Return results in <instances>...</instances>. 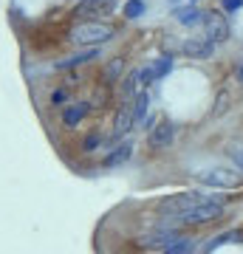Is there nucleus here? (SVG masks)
I'll return each instance as SVG.
<instances>
[{
	"mask_svg": "<svg viewBox=\"0 0 243 254\" xmlns=\"http://www.w3.org/2000/svg\"><path fill=\"white\" fill-rule=\"evenodd\" d=\"M192 249H195V243L192 240H175V243H170L167 249H164V254H192Z\"/></svg>",
	"mask_w": 243,
	"mask_h": 254,
	"instance_id": "dca6fc26",
	"label": "nucleus"
},
{
	"mask_svg": "<svg viewBox=\"0 0 243 254\" xmlns=\"http://www.w3.org/2000/svg\"><path fill=\"white\" fill-rule=\"evenodd\" d=\"M133 125H136V116H133V102H125V108L119 110L116 125H113V138L127 136V133L133 130Z\"/></svg>",
	"mask_w": 243,
	"mask_h": 254,
	"instance_id": "1a4fd4ad",
	"label": "nucleus"
},
{
	"mask_svg": "<svg viewBox=\"0 0 243 254\" xmlns=\"http://www.w3.org/2000/svg\"><path fill=\"white\" fill-rule=\"evenodd\" d=\"M201 26H204V31H207V37L209 40H212V43H226V40H229V31H232V28H229V20L224 17V14H221V11H204V17H201Z\"/></svg>",
	"mask_w": 243,
	"mask_h": 254,
	"instance_id": "39448f33",
	"label": "nucleus"
},
{
	"mask_svg": "<svg viewBox=\"0 0 243 254\" xmlns=\"http://www.w3.org/2000/svg\"><path fill=\"white\" fill-rule=\"evenodd\" d=\"M170 68H172V60H170V57H162L159 63H153V73H156V79L167 76V73H170Z\"/></svg>",
	"mask_w": 243,
	"mask_h": 254,
	"instance_id": "aec40b11",
	"label": "nucleus"
},
{
	"mask_svg": "<svg viewBox=\"0 0 243 254\" xmlns=\"http://www.w3.org/2000/svg\"><path fill=\"white\" fill-rule=\"evenodd\" d=\"M136 79H139V85H150V82L156 79L153 65H147V68H142V71H136Z\"/></svg>",
	"mask_w": 243,
	"mask_h": 254,
	"instance_id": "412c9836",
	"label": "nucleus"
},
{
	"mask_svg": "<svg viewBox=\"0 0 243 254\" xmlns=\"http://www.w3.org/2000/svg\"><path fill=\"white\" fill-rule=\"evenodd\" d=\"M125 71V63H122V57H116L113 63L105 68V73H102V79H105V85H110V82H116L119 79V73Z\"/></svg>",
	"mask_w": 243,
	"mask_h": 254,
	"instance_id": "2eb2a0df",
	"label": "nucleus"
},
{
	"mask_svg": "<svg viewBox=\"0 0 243 254\" xmlns=\"http://www.w3.org/2000/svg\"><path fill=\"white\" fill-rule=\"evenodd\" d=\"M147 108H150V96H147V91L136 93V99H133V116H136V125H144Z\"/></svg>",
	"mask_w": 243,
	"mask_h": 254,
	"instance_id": "ddd939ff",
	"label": "nucleus"
},
{
	"mask_svg": "<svg viewBox=\"0 0 243 254\" xmlns=\"http://www.w3.org/2000/svg\"><path fill=\"white\" fill-rule=\"evenodd\" d=\"M172 138H175V125H172L170 119H162V122H156L153 127H150V136H147V141L156 147V150H162V147H170Z\"/></svg>",
	"mask_w": 243,
	"mask_h": 254,
	"instance_id": "0eeeda50",
	"label": "nucleus"
},
{
	"mask_svg": "<svg viewBox=\"0 0 243 254\" xmlns=\"http://www.w3.org/2000/svg\"><path fill=\"white\" fill-rule=\"evenodd\" d=\"M235 76H238V82H241V85H243V60H241V63H238V71H235Z\"/></svg>",
	"mask_w": 243,
	"mask_h": 254,
	"instance_id": "a878e982",
	"label": "nucleus"
},
{
	"mask_svg": "<svg viewBox=\"0 0 243 254\" xmlns=\"http://www.w3.org/2000/svg\"><path fill=\"white\" fill-rule=\"evenodd\" d=\"M201 14L195 6H181V9H175V20H178L181 26H195V23H201Z\"/></svg>",
	"mask_w": 243,
	"mask_h": 254,
	"instance_id": "f8f14e48",
	"label": "nucleus"
},
{
	"mask_svg": "<svg viewBox=\"0 0 243 254\" xmlns=\"http://www.w3.org/2000/svg\"><path fill=\"white\" fill-rule=\"evenodd\" d=\"M224 9H226V11H238V9H243V0H224Z\"/></svg>",
	"mask_w": 243,
	"mask_h": 254,
	"instance_id": "5701e85b",
	"label": "nucleus"
},
{
	"mask_svg": "<svg viewBox=\"0 0 243 254\" xmlns=\"http://www.w3.org/2000/svg\"><path fill=\"white\" fill-rule=\"evenodd\" d=\"M113 26L110 23H102V20H80L77 26L71 28V40L77 46H88V48H96L102 43L113 40Z\"/></svg>",
	"mask_w": 243,
	"mask_h": 254,
	"instance_id": "f257e3e1",
	"label": "nucleus"
},
{
	"mask_svg": "<svg viewBox=\"0 0 243 254\" xmlns=\"http://www.w3.org/2000/svg\"><path fill=\"white\" fill-rule=\"evenodd\" d=\"M226 102H229V96H226V91H224L221 96H218V108L212 110V116H221V113H224V110H226Z\"/></svg>",
	"mask_w": 243,
	"mask_h": 254,
	"instance_id": "4be33fe9",
	"label": "nucleus"
},
{
	"mask_svg": "<svg viewBox=\"0 0 243 254\" xmlns=\"http://www.w3.org/2000/svg\"><path fill=\"white\" fill-rule=\"evenodd\" d=\"M212 200H224L218 195H207V192H181V195H172L162 203V215H170V218H178L184 212L195 206H204V203H212Z\"/></svg>",
	"mask_w": 243,
	"mask_h": 254,
	"instance_id": "f03ea898",
	"label": "nucleus"
},
{
	"mask_svg": "<svg viewBox=\"0 0 243 254\" xmlns=\"http://www.w3.org/2000/svg\"><path fill=\"white\" fill-rule=\"evenodd\" d=\"M226 153H229V158H232L235 167L243 173V141H235V144H229V150H226Z\"/></svg>",
	"mask_w": 243,
	"mask_h": 254,
	"instance_id": "6ab92c4d",
	"label": "nucleus"
},
{
	"mask_svg": "<svg viewBox=\"0 0 243 254\" xmlns=\"http://www.w3.org/2000/svg\"><path fill=\"white\" fill-rule=\"evenodd\" d=\"M99 57V48H88V51H82V54H74V57H68V60H60L57 63V68H77V65H85V63H90V60H96Z\"/></svg>",
	"mask_w": 243,
	"mask_h": 254,
	"instance_id": "9b49d317",
	"label": "nucleus"
},
{
	"mask_svg": "<svg viewBox=\"0 0 243 254\" xmlns=\"http://www.w3.org/2000/svg\"><path fill=\"white\" fill-rule=\"evenodd\" d=\"M130 153H133V147L130 144H122V147H116L113 153L105 158V167H116V164H122V161H127L130 158Z\"/></svg>",
	"mask_w": 243,
	"mask_h": 254,
	"instance_id": "4468645a",
	"label": "nucleus"
},
{
	"mask_svg": "<svg viewBox=\"0 0 243 254\" xmlns=\"http://www.w3.org/2000/svg\"><path fill=\"white\" fill-rule=\"evenodd\" d=\"M198 181L204 187H212V190H232L241 184V175L232 167H212V170H201Z\"/></svg>",
	"mask_w": 243,
	"mask_h": 254,
	"instance_id": "20e7f679",
	"label": "nucleus"
},
{
	"mask_svg": "<svg viewBox=\"0 0 243 254\" xmlns=\"http://www.w3.org/2000/svg\"><path fill=\"white\" fill-rule=\"evenodd\" d=\"M51 102H54V105H63V102H65V91H57V93H51Z\"/></svg>",
	"mask_w": 243,
	"mask_h": 254,
	"instance_id": "393cba45",
	"label": "nucleus"
},
{
	"mask_svg": "<svg viewBox=\"0 0 243 254\" xmlns=\"http://www.w3.org/2000/svg\"><path fill=\"white\" fill-rule=\"evenodd\" d=\"M184 54L192 57V60H209V57L215 54V43L209 40L207 34L204 37H189V40H184Z\"/></svg>",
	"mask_w": 243,
	"mask_h": 254,
	"instance_id": "6e6552de",
	"label": "nucleus"
},
{
	"mask_svg": "<svg viewBox=\"0 0 243 254\" xmlns=\"http://www.w3.org/2000/svg\"><path fill=\"white\" fill-rule=\"evenodd\" d=\"M144 9H147V6H144V0H127V3H125V17H127V20L142 17Z\"/></svg>",
	"mask_w": 243,
	"mask_h": 254,
	"instance_id": "f3484780",
	"label": "nucleus"
},
{
	"mask_svg": "<svg viewBox=\"0 0 243 254\" xmlns=\"http://www.w3.org/2000/svg\"><path fill=\"white\" fill-rule=\"evenodd\" d=\"M178 240V232L172 226H159L153 229V232H144V235L136 237V243L144 246V249H167L170 243H175Z\"/></svg>",
	"mask_w": 243,
	"mask_h": 254,
	"instance_id": "423d86ee",
	"label": "nucleus"
},
{
	"mask_svg": "<svg viewBox=\"0 0 243 254\" xmlns=\"http://www.w3.org/2000/svg\"><path fill=\"white\" fill-rule=\"evenodd\" d=\"M90 113V105L88 102H77V105H71V108H65L63 110V125L65 127H74V125H80L82 119Z\"/></svg>",
	"mask_w": 243,
	"mask_h": 254,
	"instance_id": "9d476101",
	"label": "nucleus"
},
{
	"mask_svg": "<svg viewBox=\"0 0 243 254\" xmlns=\"http://www.w3.org/2000/svg\"><path fill=\"white\" fill-rule=\"evenodd\" d=\"M136 85H139L136 73L125 76V85H122V99H125V102H133V99H136Z\"/></svg>",
	"mask_w": 243,
	"mask_h": 254,
	"instance_id": "a211bd4d",
	"label": "nucleus"
},
{
	"mask_svg": "<svg viewBox=\"0 0 243 254\" xmlns=\"http://www.w3.org/2000/svg\"><path fill=\"white\" fill-rule=\"evenodd\" d=\"M99 138H102V136H96V133H93V136H88V138H85V150H93Z\"/></svg>",
	"mask_w": 243,
	"mask_h": 254,
	"instance_id": "b1692460",
	"label": "nucleus"
},
{
	"mask_svg": "<svg viewBox=\"0 0 243 254\" xmlns=\"http://www.w3.org/2000/svg\"><path fill=\"white\" fill-rule=\"evenodd\" d=\"M221 215H224V200H212V203H204V206L189 209V212H184V215H178V218H172V220L181 223V226H201V223H212V220H218Z\"/></svg>",
	"mask_w": 243,
	"mask_h": 254,
	"instance_id": "7ed1b4c3",
	"label": "nucleus"
}]
</instances>
